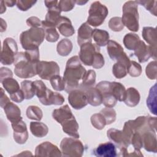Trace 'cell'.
<instances>
[{
    "label": "cell",
    "instance_id": "cell-1",
    "mask_svg": "<svg viewBox=\"0 0 157 157\" xmlns=\"http://www.w3.org/2000/svg\"><path fill=\"white\" fill-rule=\"evenodd\" d=\"M86 71L81 64L78 56H74L70 58L66 66L63 75L65 82L64 90L67 93L77 89L82 82Z\"/></svg>",
    "mask_w": 157,
    "mask_h": 157
},
{
    "label": "cell",
    "instance_id": "cell-2",
    "mask_svg": "<svg viewBox=\"0 0 157 157\" xmlns=\"http://www.w3.org/2000/svg\"><path fill=\"white\" fill-rule=\"evenodd\" d=\"M80 60L86 66L101 69L104 65V59L100 53V48L95 44L86 42L80 45Z\"/></svg>",
    "mask_w": 157,
    "mask_h": 157
},
{
    "label": "cell",
    "instance_id": "cell-3",
    "mask_svg": "<svg viewBox=\"0 0 157 157\" xmlns=\"http://www.w3.org/2000/svg\"><path fill=\"white\" fill-rule=\"evenodd\" d=\"M38 62L33 60L26 52H19L17 54L14 61V73L21 78H28L37 74V64Z\"/></svg>",
    "mask_w": 157,
    "mask_h": 157
},
{
    "label": "cell",
    "instance_id": "cell-4",
    "mask_svg": "<svg viewBox=\"0 0 157 157\" xmlns=\"http://www.w3.org/2000/svg\"><path fill=\"white\" fill-rule=\"evenodd\" d=\"M45 38V34L42 28H31L22 32L20 36L21 45L25 50L38 48Z\"/></svg>",
    "mask_w": 157,
    "mask_h": 157
},
{
    "label": "cell",
    "instance_id": "cell-5",
    "mask_svg": "<svg viewBox=\"0 0 157 157\" xmlns=\"http://www.w3.org/2000/svg\"><path fill=\"white\" fill-rule=\"evenodd\" d=\"M122 22L129 30L137 32L139 29L138 4L136 1L126 2L122 8Z\"/></svg>",
    "mask_w": 157,
    "mask_h": 157
},
{
    "label": "cell",
    "instance_id": "cell-6",
    "mask_svg": "<svg viewBox=\"0 0 157 157\" xmlns=\"http://www.w3.org/2000/svg\"><path fill=\"white\" fill-rule=\"evenodd\" d=\"M61 150L64 156L80 157L85 151L82 142L75 137H65L60 144Z\"/></svg>",
    "mask_w": 157,
    "mask_h": 157
},
{
    "label": "cell",
    "instance_id": "cell-7",
    "mask_svg": "<svg viewBox=\"0 0 157 157\" xmlns=\"http://www.w3.org/2000/svg\"><path fill=\"white\" fill-rule=\"evenodd\" d=\"M108 12V9L105 6L99 1H95L91 4L86 23L94 27L99 26L104 23Z\"/></svg>",
    "mask_w": 157,
    "mask_h": 157
},
{
    "label": "cell",
    "instance_id": "cell-8",
    "mask_svg": "<svg viewBox=\"0 0 157 157\" xmlns=\"http://www.w3.org/2000/svg\"><path fill=\"white\" fill-rule=\"evenodd\" d=\"M18 53V46L16 41L11 38H6L2 43L1 53V62L4 65H10L14 63Z\"/></svg>",
    "mask_w": 157,
    "mask_h": 157
},
{
    "label": "cell",
    "instance_id": "cell-9",
    "mask_svg": "<svg viewBox=\"0 0 157 157\" xmlns=\"http://www.w3.org/2000/svg\"><path fill=\"white\" fill-rule=\"evenodd\" d=\"M107 50L112 60L124 64L128 69L131 61L119 43L113 40H109L107 44Z\"/></svg>",
    "mask_w": 157,
    "mask_h": 157
},
{
    "label": "cell",
    "instance_id": "cell-10",
    "mask_svg": "<svg viewBox=\"0 0 157 157\" xmlns=\"http://www.w3.org/2000/svg\"><path fill=\"white\" fill-rule=\"evenodd\" d=\"M59 74V67L55 61H39L37 64V74L42 79L50 80Z\"/></svg>",
    "mask_w": 157,
    "mask_h": 157
},
{
    "label": "cell",
    "instance_id": "cell-11",
    "mask_svg": "<svg viewBox=\"0 0 157 157\" xmlns=\"http://www.w3.org/2000/svg\"><path fill=\"white\" fill-rule=\"evenodd\" d=\"M96 88L101 92L102 98V104L106 107H113L116 105L117 99L111 93L110 82L101 81L96 85Z\"/></svg>",
    "mask_w": 157,
    "mask_h": 157
},
{
    "label": "cell",
    "instance_id": "cell-12",
    "mask_svg": "<svg viewBox=\"0 0 157 157\" xmlns=\"http://www.w3.org/2000/svg\"><path fill=\"white\" fill-rule=\"evenodd\" d=\"M68 101L69 104L75 110H80L88 104L85 91L77 88L69 93Z\"/></svg>",
    "mask_w": 157,
    "mask_h": 157
},
{
    "label": "cell",
    "instance_id": "cell-13",
    "mask_svg": "<svg viewBox=\"0 0 157 157\" xmlns=\"http://www.w3.org/2000/svg\"><path fill=\"white\" fill-rule=\"evenodd\" d=\"M35 155L37 156H61V151L58 147L50 142H44L35 149Z\"/></svg>",
    "mask_w": 157,
    "mask_h": 157
},
{
    "label": "cell",
    "instance_id": "cell-14",
    "mask_svg": "<svg viewBox=\"0 0 157 157\" xmlns=\"http://www.w3.org/2000/svg\"><path fill=\"white\" fill-rule=\"evenodd\" d=\"M13 133V139L18 144H24L28 139V132L26 124L23 120L11 123Z\"/></svg>",
    "mask_w": 157,
    "mask_h": 157
},
{
    "label": "cell",
    "instance_id": "cell-15",
    "mask_svg": "<svg viewBox=\"0 0 157 157\" xmlns=\"http://www.w3.org/2000/svg\"><path fill=\"white\" fill-rule=\"evenodd\" d=\"M142 133L143 147L148 152L156 153L157 144H156V132L150 129H146Z\"/></svg>",
    "mask_w": 157,
    "mask_h": 157
},
{
    "label": "cell",
    "instance_id": "cell-16",
    "mask_svg": "<svg viewBox=\"0 0 157 157\" xmlns=\"http://www.w3.org/2000/svg\"><path fill=\"white\" fill-rule=\"evenodd\" d=\"M93 153L99 157H115L118 155L115 145L110 142L99 144L93 150Z\"/></svg>",
    "mask_w": 157,
    "mask_h": 157
},
{
    "label": "cell",
    "instance_id": "cell-17",
    "mask_svg": "<svg viewBox=\"0 0 157 157\" xmlns=\"http://www.w3.org/2000/svg\"><path fill=\"white\" fill-rule=\"evenodd\" d=\"M107 136L109 140L117 145L119 149L123 147L128 148L129 146L125 139L122 131L111 128L107 131Z\"/></svg>",
    "mask_w": 157,
    "mask_h": 157
},
{
    "label": "cell",
    "instance_id": "cell-18",
    "mask_svg": "<svg viewBox=\"0 0 157 157\" xmlns=\"http://www.w3.org/2000/svg\"><path fill=\"white\" fill-rule=\"evenodd\" d=\"M56 28L61 34L65 37H70L75 33V29L69 18L61 16L58 21Z\"/></svg>",
    "mask_w": 157,
    "mask_h": 157
},
{
    "label": "cell",
    "instance_id": "cell-19",
    "mask_svg": "<svg viewBox=\"0 0 157 157\" xmlns=\"http://www.w3.org/2000/svg\"><path fill=\"white\" fill-rule=\"evenodd\" d=\"M3 109L8 120L10 121L11 123H13L22 120L20 108L13 102H8Z\"/></svg>",
    "mask_w": 157,
    "mask_h": 157
},
{
    "label": "cell",
    "instance_id": "cell-20",
    "mask_svg": "<svg viewBox=\"0 0 157 157\" xmlns=\"http://www.w3.org/2000/svg\"><path fill=\"white\" fill-rule=\"evenodd\" d=\"M93 29L86 23L81 25L78 29L77 43L80 46L86 42H91Z\"/></svg>",
    "mask_w": 157,
    "mask_h": 157
},
{
    "label": "cell",
    "instance_id": "cell-21",
    "mask_svg": "<svg viewBox=\"0 0 157 157\" xmlns=\"http://www.w3.org/2000/svg\"><path fill=\"white\" fill-rule=\"evenodd\" d=\"M64 98L57 92H53L50 89L47 90L45 96L39 101L42 104L45 105H61L64 103Z\"/></svg>",
    "mask_w": 157,
    "mask_h": 157
},
{
    "label": "cell",
    "instance_id": "cell-22",
    "mask_svg": "<svg viewBox=\"0 0 157 157\" xmlns=\"http://www.w3.org/2000/svg\"><path fill=\"white\" fill-rule=\"evenodd\" d=\"M52 117L60 124L65 121L74 117L68 105H64L59 109H55L52 113Z\"/></svg>",
    "mask_w": 157,
    "mask_h": 157
},
{
    "label": "cell",
    "instance_id": "cell-23",
    "mask_svg": "<svg viewBox=\"0 0 157 157\" xmlns=\"http://www.w3.org/2000/svg\"><path fill=\"white\" fill-rule=\"evenodd\" d=\"M134 55L138 58L140 63L147 61L151 57L149 46L147 45L143 40H140L134 50Z\"/></svg>",
    "mask_w": 157,
    "mask_h": 157
},
{
    "label": "cell",
    "instance_id": "cell-24",
    "mask_svg": "<svg viewBox=\"0 0 157 157\" xmlns=\"http://www.w3.org/2000/svg\"><path fill=\"white\" fill-rule=\"evenodd\" d=\"M61 125L62 126L64 132L73 137H79V134L78 132L79 126L74 116L63 122Z\"/></svg>",
    "mask_w": 157,
    "mask_h": 157
},
{
    "label": "cell",
    "instance_id": "cell-25",
    "mask_svg": "<svg viewBox=\"0 0 157 157\" xmlns=\"http://www.w3.org/2000/svg\"><path fill=\"white\" fill-rule=\"evenodd\" d=\"M88 104L93 106H98L102 104V98L101 92L95 87H91L85 90Z\"/></svg>",
    "mask_w": 157,
    "mask_h": 157
},
{
    "label": "cell",
    "instance_id": "cell-26",
    "mask_svg": "<svg viewBox=\"0 0 157 157\" xmlns=\"http://www.w3.org/2000/svg\"><path fill=\"white\" fill-rule=\"evenodd\" d=\"M140 96L139 92L133 87H129L126 90V96L124 99L125 104L129 107L136 106L140 101Z\"/></svg>",
    "mask_w": 157,
    "mask_h": 157
},
{
    "label": "cell",
    "instance_id": "cell-27",
    "mask_svg": "<svg viewBox=\"0 0 157 157\" xmlns=\"http://www.w3.org/2000/svg\"><path fill=\"white\" fill-rule=\"evenodd\" d=\"M93 38L98 46L103 47L106 45L109 40V34L107 31L94 29L93 31Z\"/></svg>",
    "mask_w": 157,
    "mask_h": 157
},
{
    "label": "cell",
    "instance_id": "cell-28",
    "mask_svg": "<svg viewBox=\"0 0 157 157\" xmlns=\"http://www.w3.org/2000/svg\"><path fill=\"white\" fill-rule=\"evenodd\" d=\"M30 131L33 136L41 138L47 134L48 128L45 124L42 122L32 121L30 123Z\"/></svg>",
    "mask_w": 157,
    "mask_h": 157
},
{
    "label": "cell",
    "instance_id": "cell-29",
    "mask_svg": "<svg viewBox=\"0 0 157 157\" xmlns=\"http://www.w3.org/2000/svg\"><path fill=\"white\" fill-rule=\"evenodd\" d=\"M96 74L95 71L91 69L88 70L86 72L83 78H82L78 88L85 91L88 88L93 87L96 82Z\"/></svg>",
    "mask_w": 157,
    "mask_h": 157
},
{
    "label": "cell",
    "instance_id": "cell-30",
    "mask_svg": "<svg viewBox=\"0 0 157 157\" xmlns=\"http://www.w3.org/2000/svg\"><path fill=\"white\" fill-rule=\"evenodd\" d=\"M142 35L144 39L150 46L156 47V31L155 28L149 26L144 27Z\"/></svg>",
    "mask_w": 157,
    "mask_h": 157
},
{
    "label": "cell",
    "instance_id": "cell-31",
    "mask_svg": "<svg viewBox=\"0 0 157 157\" xmlns=\"http://www.w3.org/2000/svg\"><path fill=\"white\" fill-rule=\"evenodd\" d=\"M110 90L113 95L118 101H123L126 96V89L124 86L120 82H110Z\"/></svg>",
    "mask_w": 157,
    "mask_h": 157
},
{
    "label": "cell",
    "instance_id": "cell-32",
    "mask_svg": "<svg viewBox=\"0 0 157 157\" xmlns=\"http://www.w3.org/2000/svg\"><path fill=\"white\" fill-rule=\"evenodd\" d=\"M72 47V43L69 39H63L58 43L56 50L59 55L62 56H66L71 52Z\"/></svg>",
    "mask_w": 157,
    "mask_h": 157
},
{
    "label": "cell",
    "instance_id": "cell-33",
    "mask_svg": "<svg viewBox=\"0 0 157 157\" xmlns=\"http://www.w3.org/2000/svg\"><path fill=\"white\" fill-rule=\"evenodd\" d=\"M147 105L149 110L155 115H156V84L151 87L147 99Z\"/></svg>",
    "mask_w": 157,
    "mask_h": 157
},
{
    "label": "cell",
    "instance_id": "cell-34",
    "mask_svg": "<svg viewBox=\"0 0 157 157\" xmlns=\"http://www.w3.org/2000/svg\"><path fill=\"white\" fill-rule=\"evenodd\" d=\"M2 86L10 94H12L20 90V86L18 82L12 77H8L1 82Z\"/></svg>",
    "mask_w": 157,
    "mask_h": 157
},
{
    "label": "cell",
    "instance_id": "cell-35",
    "mask_svg": "<svg viewBox=\"0 0 157 157\" xmlns=\"http://www.w3.org/2000/svg\"><path fill=\"white\" fill-rule=\"evenodd\" d=\"M140 40V37L137 34L129 33L124 36L123 38V44L127 49L134 50Z\"/></svg>",
    "mask_w": 157,
    "mask_h": 157
},
{
    "label": "cell",
    "instance_id": "cell-36",
    "mask_svg": "<svg viewBox=\"0 0 157 157\" xmlns=\"http://www.w3.org/2000/svg\"><path fill=\"white\" fill-rule=\"evenodd\" d=\"M21 88L25 95V99H31L36 94L33 82L25 80L21 82Z\"/></svg>",
    "mask_w": 157,
    "mask_h": 157
},
{
    "label": "cell",
    "instance_id": "cell-37",
    "mask_svg": "<svg viewBox=\"0 0 157 157\" xmlns=\"http://www.w3.org/2000/svg\"><path fill=\"white\" fill-rule=\"evenodd\" d=\"M26 114L29 119L37 121L41 120L43 117L42 110L36 105H30L28 107Z\"/></svg>",
    "mask_w": 157,
    "mask_h": 157
},
{
    "label": "cell",
    "instance_id": "cell-38",
    "mask_svg": "<svg viewBox=\"0 0 157 157\" xmlns=\"http://www.w3.org/2000/svg\"><path fill=\"white\" fill-rule=\"evenodd\" d=\"M33 85L35 90V93L39 100L42 99L46 95L47 92V87L45 83L40 80H36L33 82Z\"/></svg>",
    "mask_w": 157,
    "mask_h": 157
},
{
    "label": "cell",
    "instance_id": "cell-39",
    "mask_svg": "<svg viewBox=\"0 0 157 157\" xmlns=\"http://www.w3.org/2000/svg\"><path fill=\"white\" fill-rule=\"evenodd\" d=\"M91 124L97 129L101 130L106 125V121L105 118L101 113H94L91 117Z\"/></svg>",
    "mask_w": 157,
    "mask_h": 157
},
{
    "label": "cell",
    "instance_id": "cell-40",
    "mask_svg": "<svg viewBox=\"0 0 157 157\" xmlns=\"http://www.w3.org/2000/svg\"><path fill=\"white\" fill-rule=\"evenodd\" d=\"M112 72L116 78H122L128 74L127 67L123 64L117 62L112 67Z\"/></svg>",
    "mask_w": 157,
    "mask_h": 157
},
{
    "label": "cell",
    "instance_id": "cell-41",
    "mask_svg": "<svg viewBox=\"0 0 157 157\" xmlns=\"http://www.w3.org/2000/svg\"><path fill=\"white\" fill-rule=\"evenodd\" d=\"M100 113L104 116L106 121V124L113 123L116 120V112L112 107H106L102 109Z\"/></svg>",
    "mask_w": 157,
    "mask_h": 157
},
{
    "label": "cell",
    "instance_id": "cell-42",
    "mask_svg": "<svg viewBox=\"0 0 157 157\" xmlns=\"http://www.w3.org/2000/svg\"><path fill=\"white\" fill-rule=\"evenodd\" d=\"M50 83L54 90L56 91H63L65 89V82L63 77L59 75H55L50 79Z\"/></svg>",
    "mask_w": 157,
    "mask_h": 157
},
{
    "label": "cell",
    "instance_id": "cell-43",
    "mask_svg": "<svg viewBox=\"0 0 157 157\" xmlns=\"http://www.w3.org/2000/svg\"><path fill=\"white\" fill-rule=\"evenodd\" d=\"M43 29L45 31V39L48 42H55L58 40L59 37V34L56 31V28L47 27Z\"/></svg>",
    "mask_w": 157,
    "mask_h": 157
},
{
    "label": "cell",
    "instance_id": "cell-44",
    "mask_svg": "<svg viewBox=\"0 0 157 157\" xmlns=\"http://www.w3.org/2000/svg\"><path fill=\"white\" fill-rule=\"evenodd\" d=\"M124 25L122 22L121 18L119 17H114L110 19L109 21V28L115 32L121 31L124 28Z\"/></svg>",
    "mask_w": 157,
    "mask_h": 157
},
{
    "label": "cell",
    "instance_id": "cell-45",
    "mask_svg": "<svg viewBox=\"0 0 157 157\" xmlns=\"http://www.w3.org/2000/svg\"><path fill=\"white\" fill-rule=\"evenodd\" d=\"M128 73L133 77H139L142 74V67L140 64L134 61H131L127 69Z\"/></svg>",
    "mask_w": 157,
    "mask_h": 157
},
{
    "label": "cell",
    "instance_id": "cell-46",
    "mask_svg": "<svg viewBox=\"0 0 157 157\" xmlns=\"http://www.w3.org/2000/svg\"><path fill=\"white\" fill-rule=\"evenodd\" d=\"M137 4H140V5L143 6L147 10H148L152 15L156 16V1H136Z\"/></svg>",
    "mask_w": 157,
    "mask_h": 157
},
{
    "label": "cell",
    "instance_id": "cell-47",
    "mask_svg": "<svg viewBox=\"0 0 157 157\" xmlns=\"http://www.w3.org/2000/svg\"><path fill=\"white\" fill-rule=\"evenodd\" d=\"M156 60L151 61L148 64V65L146 66L145 69V73L146 75L148 78L150 80H155L156 78Z\"/></svg>",
    "mask_w": 157,
    "mask_h": 157
},
{
    "label": "cell",
    "instance_id": "cell-48",
    "mask_svg": "<svg viewBox=\"0 0 157 157\" xmlns=\"http://www.w3.org/2000/svg\"><path fill=\"white\" fill-rule=\"evenodd\" d=\"M131 144L132 145L134 149L140 150L143 147L142 133L139 131L135 132L131 139Z\"/></svg>",
    "mask_w": 157,
    "mask_h": 157
},
{
    "label": "cell",
    "instance_id": "cell-49",
    "mask_svg": "<svg viewBox=\"0 0 157 157\" xmlns=\"http://www.w3.org/2000/svg\"><path fill=\"white\" fill-rule=\"evenodd\" d=\"M75 1L61 0L58 1V6L61 11L68 12L71 10L75 6Z\"/></svg>",
    "mask_w": 157,
    "mask_h": 157
},
{
    "label": "cell",
    "instance_id": "cell-50",
    "mask_svg": "<svg viewBox=\"0 0 157 157\" xmlns=\"http://www.w3.org/2000/svg\"><path fill=\"white\" fill-rule=\"evenodd\" d=\"M36 1L19 0L17 2V6L21 11H26L36 3Z\"/></svg>",
    "mask_w": 157,
    "mask_h": 157
},
{
    "label": "cell",
    "instance_id": "cell-51",
    "mask_svg": "<svg viewBox=\"0 0 157 157\" xmlns=\"http://www.w3.org/2000/svg\"><path fill=\"white\" fill-rule=\"evenodd\" d=\"M27 25L31 28H39L42 26V21L37 17H31L26 20Z\"/></svg>",
    "mask_w": 157,
    "mask_h": 157
},
{
    "label": "cell",
    "instance_id": "cell-52",
    "mask_svg": "<svg viewBox=\"0 0 157 157\" xmlns=\"http://www.w3.org/2000/svg\"><path fill=\"white\" fill-rule=\"evenodd\" d=\"M10 98L12 101L15 102H21L25 99V95L22 90H18L17 92L10 95Z\"/></svg>",
    "mask_w": 157,
    "mask_h": 157
},
{
    "label": "cell",
    "instance_id": "cell-53",
    "mask_svg": "<svg viewBox=\"0 0 157 157\" xmlns=\"http://www.w3.org/2000/svg\"><path fill=\"white\" fill-rule=\"evenodd\" d=\"M13 74L10 69L7 67H2L0 69V82L8 77H12Z\"/></svg>",
    "mask_w": 157,
    "mask_h": 157
},
{
    "label": "cell",
    "instance_id": "cell-54",
    "mask_svg": "<svg viewBox=\"0 0 157 157\" xmlns=\"http://www.w3.org/2000/svg\"><path fill=\"white\" fill-rule=\"evenodd\" d=\"M147 125L149 129L151 131L156 132V117H151L150 116L147 117Z\"/></svg>",
    "mask_w": 157,
    "mask_h": 157
},
{
    "label": "cell",
    "instance_id": "cell-55",
    "mask_svg": "<svg viewBox=\"0 0 157 157\" xmlns=\"http://www.w3.org/2000/svg\"><path fill=\"white\" fill-rule=\"evenodd\" d=\"M10 102L9 98L4 93V91L2 88H1V97H0V105L3 108L8 102Z\"/></svg>",
    "mask_w": 157,
    "mask_h": 157
},
{
    "label": "cell",
    "instance_id": "cell-56",
    "mask_svg": "<svg viewBox=\"0 0 157 157\" xmlns=\"http://www.w3.org/2000/svg\"><path fill=\"white\" fill-rule=\"evenodd\" d=\"M6 28H7L6 22L2 18H1V32H3L6 31Z\"/></svg>",
    "mask_w": 157,
    "mask_h": 157
},
{
    "label": "cell",
    "instance_id": "cell-57",
    "mask_svg": "<svg viewBox=\"0 0 157 157\" xmlns=\"http://www.w3.org/2000/svg\"><path fill=\"white\" fill-rule=\"evenodd\" d=\"M17 1H4V4L8 7H13L15 4H17Z\"/></svg>",
    "mask_w": 157,
    "mask_h": 157
},
{
    "label": "cell",
    "instance_id": "cell-58",
    "mask_svg": "<svg viewBox=\"0 0 157 157\" xmlns=\"http://www.w3.org/2000/svg\"><path fill=\"white\" fill-rule=\"evenodd\" d=\"M1 13H2L6 11V7H4V1H2L1 2Z\"/></svg>",
    "mask_w": 157,
    "mask_h": 157
},
{
    "label": "cell",
    "instance_id": "cell-59",
    "mask_svg": "<svg viewBox=\"0 0 157 157\" xmlns=\"http://www.w3.org/2000/svg\"><path fill=\"white\" fill-rule=\"evenodd\" d=\"M88 1H75V4H77L78 5H80V6H82V5H83L85 4H86Z\"/></svg>",
    "mask_w": 157,
    "mask_h": 157
}]
</instances>
